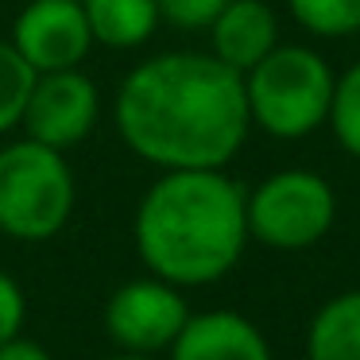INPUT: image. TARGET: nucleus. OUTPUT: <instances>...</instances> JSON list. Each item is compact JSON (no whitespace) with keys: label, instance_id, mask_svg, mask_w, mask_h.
I'll list each match as a JSON object with an SVG mask.
<instances>
[{"label":"nucleus","instance_id":"12","mask_svg":"<svg viewBox=\"0 0 360 360\" xmlns=\"http://www.w3.org/2000/svg\"><path fill=\"white\" fill-rule=\"evenodd\" d=\"M306 360H360V290H345L314 314Z\"/></svg>","mask_w":360,"mask_h":360},{"label":"nucleus","instance_id":"9","mask_svg":"<svg viewBox=\"0 0 360 360\" xmlns=\"http://www.w3.org/2000/svg\"><path fill=\"white\" fill-rule=\"evenodd\" d=\"M167 352L171 360H271L259 326L233 310L190 314V321Z\"/></svg>","mask_w":360,"mask_h":360},{"label":"nucleus","instance_id":"3","mask_svg":"<svg viewBox=\"0 0 360 360\" xmlns=\"http://www.w3.org/2000/svg\"><path fill=\"white\" fill-rule=\"evenodd\" d=\"M337 74L310 47L279 43L267 58H259L244 74L248 117L275 140H302L318 124H326L333 101Z\"/></svg>","mask_w":360,"mask_h":360},{"label":"nucleus","instance_id":"18","mask_svg":"<svg viewBox=\"0 0 360 360\" xmlns=\"http://www.w3.org/2000/svg\"><path fill=\"white\" fill-rule=\"evenodd\" d=\"M0 360H55L47 349H43L39 341H32V337L16 333L12 341L0 345Z\"/></svg>","mask_w":360,"mask_h":360},{"label":"nucleus","instance_id":"17","mask_svg":"<svg viewBox=\"0 0 360 360\" xmlns=\"http://www.w3.org/2000/svg\"><path fill=\"white\" fill-rule=\"evenodd\" d=\"M24 318H27V302L24 290L12 275L0 271V345L12 341L16 333H24Z\"/></svg>","mask_w":360,"mask_h":360},{"label":"nucleus","instance_id":"6","mask_svg":"<svg viewBox=\"0 0 360 360\" xmlns=\"http://www.w3.org/2000/svg\"><path fill=\"white\" fill-rule=\"evenodd\" d=\"M190 321V306L182 287L167 279H132L112 290L105 302V333L120 352H148L159 356L174 345L182 326Z\"/></svg>","mask_w":360,"mask_h":360},{"label":"nucleus","instance_id":"14","mask_svg":"<svg viewBox=\"0 0 360 360\" xmlns=\"http://www.w3.org/2000/svg\"><path fill=\"white\" fill-rule=\"evenodd\" d=\"M32 86H35V70L24 63V55L12 43H0V136L20 128Z\"/></svg>","mask_w":360,"mask_h":360},{"label":"nucleus","instance_id":"15","mask_svg":"<svg viewBox=\"0 0 360 360\" xmlns=\"http://www.w3.org/2000/svg\"><path fill=\"white\" fill-rule=\"evenodd\" d=\"M329 128L333 140L360 159V63H352L341 78L333 82V101H329Z\"/></svg>","mask_w":360,"mask_h":360},{"label":"nucleus","instance_id":"13","mask_svg":"<svg viewBox=\"0 0 360 360\" xmlns=\"http://www.w3.org/2000/svg\"><path fill=\"white\" fill-rule=\"evenodd\" d=\"M290 16L321 39H341L360 32V0H287Z\"/></svg>","mask_w":360,"mask_h":360},{"label":"nucleus","instance_id":"16","mask_svg":"<svg viewBox=\"0 0 360 360\" xmlns=\"http://www.w3.org/2000/svg\"><path fill=\"white\" fill-rule=\"evenodd\" d=\"M159 20L182 27V32H210V24L221 16L229 0H155Z\"/></svg>","mask_w":360,"mask_h":360},{"label":"nucleus","instance_id":"8","mask_svg":"<svg viewBox=\"0 0 360 360\" xmlns=\"http://www.w3.org/2000/svg\"><path fill=\"white\" fill-rule=\"evenodd\" d=\"M8 43L35 74H51L82 66L94 47V32L86 24L82 0H27Z\"/></svg>","mask_w":360,"mask_h":360},{"label":"nucleus","instance_id":"10","mask_svg":"<svg viewBox=\"0 0 360 360\" xmlns=\"http://www.w3.org/2000/svg\"><path fill=\"white\" fill-rule=\"evenodd\" d=\"M210 55H217L236 74H248L259 58L279 47V20L267 0H229L210 24Z\"/></svg>","mask_w":360,"mask_h":360},{"label":"nucleus","instance_id":"4","mask_svg":"<svg viewBox=\"0 0 360 360\" xmlns=\"http://www.w3.org/2000/svg\"><path fill=\"white\" fill-rule=\"evenodd\" d=\"M74 174L66 155L39 140L0 148V233L39 244L66 229L74 213Z\"/></svg>","mask_w":360,"mask_h":360},{"label":"nucleus","instance_id":"5","mask_svg":"<svg viewBox=\"0 0 360 360\" xmlns=\"http://www.w3.org/2000/svg\"><path fill=\"white\" fill-rule=\"evenodd\" d=\"M333 217V186L314 171H275L248 194V236L275 252L314 248Z\"/></svg>","mask_w":360,"mask_h":360},{"label":"nucleus","instance_id":"7","mask_svg":"<svg viewBox=\"0 0 360 360\" xmlns=\"http://www.w3.org/2000/svg\"><path fill=\"white\" fill-rule=\"evenodd\" d=\"M97 117H101V94L74 66V70L35 74V86H32V97H27L20 128L27 132V140H39L55 151H66V148H78L94 132Z\"/></svg>","mask_w":360,"mask_h":360},{"label":"nucleus","instance_id":"11","mask_svg":"<svg viewBox=\"0 0 360 360\" xmlns=\"http://www.w3.org/2000/svg\"><path fill=\"white\" fill-rule=\"evenodd\" d=\"M94 43L109 51H136L155 35L159 4L155 0H82Z\"/></svg>","mask_w":360,"mask_h":360},{"label":"nucleus","instance_id":"1","mask_svg":"<svg viewBox=\"0 0 360 360\" xmlns=\"http://www.w3.org/2000/svg\"><path fill=\"white\" fill-rule=\"evenodd\" d=\"M117 132L159 171H217L248 140L244 74L217 55L171 51L140 63L117 89Z\"/></svg>","mask_w":360,"mask_h":360},{"label":"nucleus","instance_id":"2","mask_svg":"<svg viewBox=\"0 0 360 360\" xmlns=\"http://www.w3.org/2000/svg\"><path fill=\"white\" fill-rule=\"evenodd\" d=\"M136 252L155 279L210 287L225 279L248 244V194L225 167L163 171L136 205Z\"/></svg>","mask_w":360,"mask_h":360},{"label":"nucleus","instance_id":"19","mask_svg":"<svg viewBox=\"0 0 360 360\" xmlns=\"http://www.w3.org/2000/svg\"><path fill=\"white\" fill-rule=\"evenodd\" d=\"M109 360H159V356H148V352H117Z\"/></svg>","mask_w":360,"mask_h":360}]
</instances>
